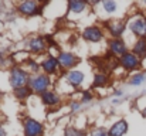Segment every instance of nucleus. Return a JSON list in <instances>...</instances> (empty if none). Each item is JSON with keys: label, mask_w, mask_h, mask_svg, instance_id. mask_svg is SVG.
I'll use <instances>...</instances> for the list:
<instances>
[{"label": "nucleus", "mask_w": 146, "mask_h": 136, "mask_svg": "<svg viewBox=\"0 0 146 136\" xmlns=\"http://www.w3.org/2000/svg\"><path fill=\"white\" fill-rule=\"evenodd\" d=\"M23 129H24V136H43L44 133L43 123L34 118H26L23 121Z\"/></svg>", "instance_id": "423d86ee"}, {"label": "nucleus", "mask_w": 146, "mask_h": 136, "mask_svg": "<svg viewBox=\"0 0 146 136\" xmlns=\"http://www.w3.org/2000/svg\"><path fill=\"white\" fill-rule=\"evenodd\" d=\"M81 108H82V103H81L80 101H71V103H70L71 112H78Z\"/></svg>", "instance_id": "a878e982"}, {"label": "nucleus", "mask_w": 146, "mask_h": 136, "mask_svg": "<svg viewBox=\"0 0 146 136\" xmlns=\"http://www.w3.org/2000/svg\"><path fill=\"white\" fill-rule=\"evenodd\" d=\"M47 3H38L34 0H26V1H20L17 4V11L26 17H31L36 14H40L43 11V7Z\"/></svg>", "instance_id": "20e7f679"}, {"label": "nucleus", "mask_w": 146, "mask_h": 136, "mask_svg": "<svg viewBox=\"0 0 146 136\" xmlns=\"http://www.w3.org/2000/svg\"><path fill=\"white\" fill-rule=\"evenodd\" d=\"M108 47H109V54H112L113 57H118V58H121L122 55H125L128 52V45L121 38H112L108 43Z\"/></svg>", "instance_id": "1a4fd4ad"}, {"label": "nucleus", "mask_w": 146, "mask_h": 136, "mask_svg": "<svg viewBox=\"0 0 146 136\" xmlns=\"http://www.w3.org/2000/svg\"><path fill=\"white\" fill-rule=\"evenodd\" d=\"M118 61H119V65L125 71H136L142 65V60L138 55H135L132 51H128L125 55L118 58Z\"/></svg>", "instance_id": "39448f33"}, {"label": "nucleus", "mask_w": 146, "mask_h": 136, "mask_svg": "<svg viewBox=\"0 0 146 136\" xmlns=\"http://www.w3.org/2000/svg\"><path fill=\"white\" fill-rule=\"evenodd\" d=\"M67 6H68L67 11L70 14H81L82 11H85L88 3L87 1H81V0H71V1H68Z\"/></svg>", "instance_id": "dca6fc26"}, {"label": "nucleus", "mask_w": 146, "mask_h": 136, "mask_svg": "<svg viewBox=\"0 0 146 136\" xmlns=\"http://www.w3.org/2000/svg\"><path fill=\"white\" fill-rule=\"evenodd\" d=\"M129 129V125L125 119H121V121H116L108 131L109 136H123Z\"/></svg>", "instance_id": "2eb2a0df"}, {"label": "nucleus", "mask_w": 146, "mask_h": 136, "mask_svg": "<svg viewBox=\"0 0 146 136\" xmlns=\"http://www.w3.org/2000/svg\"><path fill=\"white\" fill-rule=\"evenodd\" d=\"M108 80H109V77L105 72H98V74H95V77H94L92 87L94 88H102V87H105L108 84Z\"/></svg>", "instance_id": "6ab92c4d"}, {"label": "nucleus", "mask_w": 146, "mask_h": 136, "mask_svg": "<svg viewBox=\"0 0 146 136\" xmlns=\"http://www.w3.org/2000/svg\"><path fill=\"white\" fill-rule=\"evenodd\" d=\"M82 37L90 43H99L104 38V31L98 26H90L82 30Z\"/></svg>", "instance_id": "9d476101"}, {"label": "nucleus", "mask_w": 146, "mask_h": 136, "mask_svg": "<svg viewBox=\"0 0 146 136\" xmlns=\"http://www.w3.org/2000/svg\"><path fill=\"white\" fill-rule=\"evenodd\" d=\"M57 58H58L60 67L62 70H67V71H71V68L78 65V62H80V58L70 51H60Z\"/></svg>", "instance_id": "0eeeda50"}, {"label": "nucleus", "mask_w": 146, "mask_h": 136, "mask_svg": "<svg viewBox=\"0 0 146 136\" xmlns=\"http://www.w3.org/2000/svg\"><path fill=\"white\" fill-rule=\"evenodd\" d=\"M146 82V74L145 72H135L129 80H128V84L131 87H139V85H143Z\"/></svg>", "instance_id": "a211bd4d"}, {"label": "nucleus", "mask_w": 146, "mask_h": 136, "mask_svg": "<svg viewBox=\"0 0 146 136\" xmlns=\"http://www.w3.org/2000/svg\"><path fill=\"white\" fill-rule=\"evenodd\" d=\"M64 80H65V82H67L71 88H78V87L82 85V82H84V80H85V75H84L81 71L71 70V71H67Z\"/></svg>", "instance_id": "9b49d317"}, {"label": "nucleus", "mask_w": 146, "mask_h": 136, "mask_svg": "<svg viewBox=\"0 0 146 136\" xmlns=\"http://www.w3.org/2000/svg\"><path fill=\"white\" fill-rule=\"evenodd\" d=\"M41 70L44 71V74L47 75H52L55 74L58 70H60V62H58V58L54 57V55H48L41 62Z\"/></svg>", "instance_id": "f8f14e48"}, {"label": "nucleus", "mask_w": 146, "mask_h": 136, "mask_svg": "<svg viewBox=\"0 0 146 136\" xmlns=\"http://www.w3.org/2000/svg\"><path fill=\"white\" fill-rule=\"evenodd\" d=\"M64 136H85V132L77 129L75 126H67L64 131Z\"/></svg>", "instance_id": "5701e85b"}, {"label": "nucleus", "mask_w": 146, "mask_h": 136, "mask_svg": "<svg viewBox=\"0 0 146 136\" xmlns=\"http://www.w3.org/2000/svg\"><path fill=\"white\" fill-rule=\"evenodd\" d=\"M26 65H27V68H29V71L34 75V74H38V70L41 68V64H38L36 60H27V62H26Z\"/></svg>", "instance_id": "4be33fe9"}, {"label": "nucleus", "mask_w": 146, "mask_h": 136, "mask_svg": "<svg viewBox=\"0 0 146 136\" xmlns=\"http://www.w3.org/2000/svg\"><path fill=\"white\" fill-rule=\"evenodd\" d=\"M132 52H133L135 55H138L141 60L146 58V38H138V40L133 43Z\"/></svg>", "instance_id": "f3484780"}, {"label": "nucleus", "mask_w": 146, "mask_h": 136, "mask_svg": "<svg viewBox=\"0 0 146 136\" xmlns=\"http://www.w3.org/2000/svg\"><path fill=\"white\" fill-rule=\"evenodd\" d=\"M31 94H33V92H31V90H30L29 87H23V88L14 90V96H16L17 99H20V101L27 99V98H29Z\"/></svg>", "instance_id": "412c9836"}, {"label": "nucleus", "mask_w": 146, "mask_h": 136, "mask_svg": "<svg viewBox=\"0 0 146 136\" xmlns=\"http://www.w3.org/2000/svg\"><path fill=\"white\" fill-rule=\"evenodd\" d=\"M92 98H94V95H92L90 91H82L80 102H81V103H88V102H91V101H92Z\"/></svg>", "instance_id": "393cba45"}, {"label": "nucleus", "mask_w": 146, "mask_h": 136, "mask_svg": "<svg viewBox=\"0 0 146 136\" xmlns=\"http://www.w3.org/2000/svg\"><path fill=\"white\" fill-rule=\"evenodd\" d=\"M113 96H116V98H119V96H123V91L122 90H116L113 92Z\"/></svg>", "instance_id": "bb28decb"}, {"label": "nucleus", "mask_w": 146, "mask_h": 136, "mask_svg": "<svg viewBox=\"0 0 146 136\" xmlns=\"http://www.w3.org/2000/svg\"><path fill=\"white\" fill-rule=\"evenodd\" d=\"M1 7H4V4H3V3L0 1V10H1Z\"/></svg>", "instance_id": "c756f323"}, {"label": "nucleus", "mask_w": 146, "mask_h": 136, "mask_svg": "<svg viewBox=\"0 0 146 136\" xmlns=\"http://www.w3.org/2000/svg\"><path fill=\"white\" fill-rule=\"evenodd\" d=\"M30 77L31 75L29 74V71L23 70L21 67H11L9 74V84L13 90H19L29 85Z\"/></svg>", "instance_id": "f257e3e1"}, {"label": "nucleus", "mask_w": 146, "mask_h": 136, "mask_svg": "<svg viewBox=\"0 0 146 136\" xmlns=\"http://www.w3.org/2000/svg\"><path fill=\"white\" fill-rule=\"evenodd\" d=\"M41 96V102L46 105V106H48V108H52V106H57V105H60V102H61V98H60V95L55 92V91H46L44 94H41L40 95Z\"/></svg>", "instance_id": "4468645a"}, {"label": "nucleus", "mask_w": 146, "mask_h": 136, "mask_svg": "<svg viewBox=\"0 0 146 136\" xmlns=\"http://www.w3.org/2000/svg\"><path fill=\"white\" fill-rule=\"evenodd\" d=\"M105 26L112 38H121V36L128 27V23H125L123 20H109L105 23Z\"/></svg>", "instance_id": "6e6552de"}, {"label": "nucleus", "mask_w": 146, "mask_h": 136, "mask_svg": "<svg viewBox=\"0 0 146 136\" xmlns=\"http://www.w3.org/2000/svg\"><path fill=\"white\" fill-rule=\"evenodd\" d=\"M27 47H29V50L31 51V52H34V54H41V52H44L46 50H47V43H46V40L43 38V37H31L29 41H27Z\"/></svg>", "instance_id": "ddd939ff"}, {"label": "nucleus", "mask_w": 146, "mask_h": 136, "mask_svg": "<svg viewBox=\"0 0 146 136\" xmlns=\"http://www.w3.org/2000/svg\"><path fill=\"white\" fill-rule=\"evenodd\" d=\"M27 87L31 90V92L41 95L46 91H48V88L51 87V78L47 74H34L30 77Z\"/></svg>", "instance_id": "7ed1b4c3"}, {"label": "nucleus", "mask_w": 146, "mask_h": 136, "mask_svg": "<svg viewBox=\"0 0 146 136\" xmlns=\"http://www.w3.org/2000/svg\"><path fill=\"white\" fill-rule=\"evenodd\" d=\"M101 4H102V9H104V11L106 14H113L118 10V3L113 1V0H105Z\"/></svg>", "instance_id": "aec40b11"}, {"label": "nucleus", "mask_w": 146, "mask_h": 136, "mask_svg": "<svg viewBox=\"0 0 146 136\" xmlns=\"http://www.w3.org/2000/svg\"><path fill=\"white\" fill-rule=\"evenodd\" d=\"M128 27L133 36L138 38H146V16L142 13H136L128 20Z\"/></svg>", "instance_id": "f03ea898"}, {"label": "nucleus", "mask_w": 146, "mask_h": 136, "mask_svg": "<svg viewBox=\"0 0 146 136\" xmlns=\"http://www.w3.org/2000/svg\"><path fill=\"white\" fill-rule=\"evenodd\" d=\"M88 136H109V133L105 128H92Z\"/></svg>", "instance_id": "b1692460"}, {"label": "nucleus", "mask_w": 146, "mask_h": 136, "mask_svg": "<svg viewBox=\"0 0 146 136\" xmlns=\"http://www.w3.org/2000/svg\"><path fill=\"white\" fill-rule=\"evenodd\" d=\"M0 136H6V131H4V128L0 125Z\"/></svg>", "instance_id": "cd10ccee"}, {"label": "nucleus", "mask_w": 146, "mask_h": 136, "mask_svg": "<svg viewBox=\"0 0 146 136\" xmlns=\"http://www.w3.org/2000/svg\"><path fill=\"white\" fill-rule=\"evenodd\" d=\"M142 116H143V118H146V106L142 109Z\"/></svg>", "instance_id": "c85d7f7f"}]
</instances>
